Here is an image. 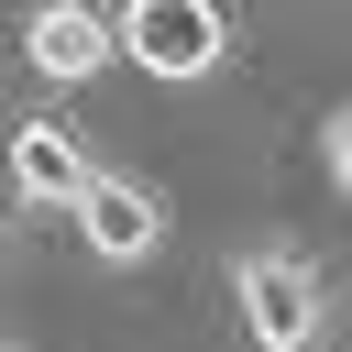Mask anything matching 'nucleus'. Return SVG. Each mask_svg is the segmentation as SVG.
<instances>
[{"instance_id": "f257e3e1", "label": "nucleus", "mask_w": 352, "mask_h": 352, "mask_svg": "<svg viewBox=\"0 0 352 352\" xmlns=\"http://www.w3.org/2000/svg\"><path fill=\"white\" fill-rule=\"evenodd\" d=\"M231 319H242L253 352H319V330H330V275H319L297 242H253V253H231Z\"/></svg>"}, {"instance_id": "f03ea898", "label": "nucleus", "mask_w": 352, "mask_h": 352, "mask_svg": "<svg viewBox=\"0 0 352 352\" xmlns=\"http://www.w3.org/2000/svg\"><path fill=\"white\" fill-rule=\"evenodd\" d=\"M110 22H121V55L165 88H209L231 66V11L220 0H121Z\"/></svg>"}, {"instance_id": "7ed1b4c3", "label": "nucleus", "mask_w": 352, "mask_h": 352, "mask_svg": "<svg viewBox=\"0 0 352 352\" xmlns=\"http://www.w3.org/2000/svg\"><path fill=\"white\" fill-rule=\"evenodd\" d=\"M66 220H77L88 264H110V275H132V264H154V253H165V198H154L143 176H121V165H99V176H88V198H77Z\"/></svg>"}, {"instance_id": "20e7f679", "label": "nucleus", "mask_w": 352, "mask_h": 352, "mask_svg": "<svg viewBox=\"0 0 352 352\" xmlns=\"http://www.w3.org/2000/svg\"><path fill=\"white\" fill-rule=\"evenodd\" d=\"M121 55V22H99V0H33L22 11V66L44 88H88Z\"/></svg>"}, {"instance_id": "39448f33", "label": "nucleus", "mask_w": 352, "mask_h": 352, "mask_svg": "<svg viewBox=\"0 0 352 352\" xmlns=\"http://www.w3.org/2000/svg\"><path fill=\"white\" fill-rule=\"evenodd\" d=\"M88 176H99V165L77 154V132H66V121H44V110H33V121H11V209H77V198H88Z\"/></svg>"}, {"instance_id": "423d86ee", "label": "nucleus", "mask_w": 352, "mask_h": 352, "mask_svg": "<svg viewBox=\"0 0 352 352\" xmlns=\"http://www.w3.org/2000/svg\"><path fill=\"white\" fill-rule=\"evenodd\" d=\"M319 176H330V198H352V99L319 110Z\"/></svg>"}, {"instance_id": "0eeeda50", "label": "nucleus", "mask_w": 352, "mask_h": 352, "mask_svg": "<svg viewBox=\"0 0 352 352\" xmlns=\"http://www.w3.org/2000/svg\"><path fill=\"white\" fill-rule=\"evenodd\" d=\"M11 352H22V341H11Z\"/></svg>"}]
</instances>
